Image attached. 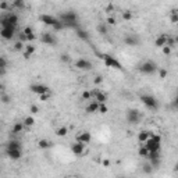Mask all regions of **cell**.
<instances>
[{"mask_svg":"<svg viewBox=\"0 0 178 178\" xmlns=\"http://www.w3.org/2000/svg\"><path fill=\"white\" fill-rule=\"evenodd\" d=\"M60 21H63V24L66 25V28H71V29H77L79 28V22H78V15L75 11L73 10H67V11L61 13L59 15Z\"/></svg>","mask_w":178,"mask_h":178,"instance_id":"obj_1","label":"cell"},{"mask_svg":"<svg viewBox=\"0 0 178 178\" xmlns=\"http://www.w3.org/2000/svg\"><path fill=\"white\" fill-rule=\"evenodd\" d=\"M64 28H66V25L63 24V21H60V18L57 20V22H56L55 25H53V29L55 31H63Z\"/></svg>","mask_w":178,"mask_h":178,"instance_id":"obj_32","label":"cell"},{"mask_svg":"<svg viewBox=\"0 0 178 178\" xmlns=\"http://www.w3.org/2000/svg\"><path fill=\"white\" fill-rule=\"evenodd\" d=\"M167 46H170L171 49L177 46V43H175V39L172 36H167Z\"/></svg>","mask_w":178,"mask_h":178,"instance_id":"obj_37","label":"cell"},{"mask_svg":"<svg viewBox=\"0 0 178 178\" xmlns=\"http://www.w3.org/2000/svg\"><path fill=\"white\" fill-rule=\"evenodd\" d=\"M29 112L31 113H32V114H36V113L38 112H39V107H38V106H31V107H29Z\"/></svg>","mask_w":178,"mask_h":178,"instance_id":"obj_46","label":"cell"},{"mask_svg":"<svg viewBox=\"0 0 178 178\" xmlns=\"http://www.w3.org/2000/svg\"><path fill=\"white\" fill-rule=\"evenodd\" d=\"M132 18H134V14L130 11V10H125V11L123 13V20H125V21H131Z\"/></svg>","mask_w":178,"mask_h":178,"instance_id":"obj_30","label":"cell"},{"mask_svg":"<svg viewBox=\"0 0 178 178\" xmlns=\"http://www.w3.org/2000/svg\"><path fill=\"white\" fill-rule=\"evenodd\" d=\"M99 57L103 60L106 67H109V68H113V70H118V71H124L123 68V64L112 55H99Z\"/></svg>","mask_w":178,"mask_h":178,"instance_id":"obj_2","label":"cell"},{"mask_svg":"<svg viewBox=\"0 0 178 178\" xmlns=\"http://www.w3.org/2000/svg\"><path fill=\"white\" fill-rule=\"evenodd\" d=\"M60 60L63 61V63H70V55H67V53L60 55Z\"/></svg>","mask_w":178,"mask_h":178,"instance_id":"obj_41","label":"cell"},{"mask_svg":"<svg viewBox=\"0 0 178 178\" xmlns=\"http://www.w3.org/2000/svg\"><path fill=\"white\" fill-rule=\"evenodd\" d=\"M125 118H127L128 124H131V125H136V124L141 123L142 114H141V112L136 110V109H128L127 113H125Z\"/></svg>","mask_w":178,"mask_h":178,"instance_id":"obj_5","label":"cell"},{"mask_svg":"<svg viewBox=\"0 0 178 178\" xmlns=\"http://www.w3.org/2000/svg\"><path fill=\"white\" fill-rule=\"evenodd\" d=\"M11 4H13V7H14V9H17V10L25 9V0H13Z\"/></svg>","mask_w":178,"mask_h":178,"instance_id":"obj_23","label":"cell"},{"mask_svg":"<svg viewBox=\"0 0 178 178\" xmlns=\"http://www.w3.org/2000/svg\"><path fill=\"white\" fill-rule=\"evenodd\" d=\"M59 18H56V17H53V15L50 14H42L40 15V21L43 22L45 25H50V27H53V25L57 22Z\"/></svg>","mask_w":178,"mask_h":178,"instance_id":"obj_14","label":"cell"},{"mask_svg":"<svg viewBox=\"0 0 178 178\" xmlns=\"http://www.w3.org/2000/svg\"><path fill=\"white\" fill-rule=\"evenodd\" d=\"M75 35H77V38H78V39L84 40V42H89V33H88L85 29H82L81 27L75 29Z\"/></svg>","mask_w":178,"mask_h":178,"instance_id":"obj_16","label":"cell"},{"mask_svg":"<svg viewBox=\"0 0 178 178\" xmlns=\"http://www.w3.org/2000/svg\"><path fill=\"white\" fill-rule=\"evenodd\" d=\"M141 102H142V104L145 106V107H148L149 110L159 109V100H157L153 95H149V93L141 95Z\"/></svg>","mask_w":178,"mask_h":178,"instance_id":"obj_3","label":"cell"},{"mask_svg":"<svg viewBox=\"0 0 178 178\" xmlns=\"http://www.w3.org/2000/svg\"><path fill=\"white\" fill-rule=\"evenodd\" d=\"M6 149H21V143L17 139H11V141L7 142Z\"/></svg>","mask_w":178,"mask_h":178,"instance_id":"obj_21","label":"cell"},{"mask_svg":"<svg viewBox=\"0 0 178 178\" xmlns=\"http://www.w3.org/2000/svg\"><path fill=\"white\" fill-rule=\"evenodd\" d=\"M22 32H25L27 35H29V33H33V31H32V28H31V27H25L24 29H22Z\"/></svg>","mask_w":178,"mask_h":178,"instance_id":"obj_47","label":"cell"},{"mask_svg":"<svg viewBox=\"0 0 178 178\" xmlns=\"http://www.w3.org/2000/svg\"><path fill=\"white\" fill-rule=\"evenodd\" d=\"M124 43L127 46H131V47H135V46H139L141 39H139V36L136 33H127L124 36Z\"/></svg>","mask_w":178,"mask_h":178,"instance_id":"obj_8","label":"cell"},{"mask_svg":"<svg viewBox=\"0 0 178 178\" xmlns=\"http://www.w3.org/2000/svg\"><path fill=\"white\" fill-rule=\"evenodd\" d=\"M38 146H39V149H49L51 146V142L47 141V139H40L38 142Z\"/></svg>","mask_w":178,"mask_h":178,"instance_id":"obj_27","label":"cell"},{"mask_svg":"<svg viewBox=\"0 0 178 178\" xmlns=\"http://www.w3.org/2000/svg\"><path fill=\"white\" fill-rule=\"evenodd\" d=\"M161 50H163V53L166 56H169V55H171V47H170V46H164V47H161Z\"/></svg>","mask_w":178,"mask_h":178,"instance_id":"obj_44","label":"cell"},{"mask_svg":"<svg viewBox=\"0 0 178 178\" xmlns=\"http://www.w3.org/2000/svg\"><path fill=\"white\" fill-rule=\"evenodd\" d=\"M0 61H2V74H4L6 73V68H7V61H6L4 57L0 59Z\"/></svg>","mask_w":178,"mask_h":178,"instance_id":"obj_39","label":"cell"},{"mask_svg":"<svg viewBox=\"0 0 178 178\" xmlns=\"http://www.w3.org/2000/svg\"><path fill=\"white\" fill-rule=\"evenodd\" d=\"M25 51H28L31 56H33V53L36 51V47L33 45H25Z\"/></svg>","mask_w":178,"mask_h":178,"instance_id":"obj_34","label":"cell"},{"mask_svg":"<svg viewBox=\"0 0 178 178\" xmlns=\"http://www.w3.org/2000/svg\"><path fill=\"white\" fill-rule=\"evenodd\" d=\"M174 106L178 107V91H177V95H175V99H174Z\"/></svg>","mask_w":178,"mask_h":178,"instance_id":"obj_52","label":"cell"},{"mask_svg":"<svg viewBox=\"0 0 178 178\" xmlns=\"http://www.w3.org/2000/svg\"><path fill=\"white\" fill-rule=\"evenodd\" d=\"M18 40H21V42H24V43H27L28 42V36H27V33L25 32H21L18 35Z\"/></svg>","mask_w":178,"mask_h":178,"instance_id":"obj_40","label":"cell"},{"mask_svg":"<svg viewBox=\"0 0 178 178\" xmlns=\"http://www.w3.org/2000/svg\"><path fill=\"white\" fill-rule=\"evenodd\" d=\"M40 40H42L45 45H49V46H55L56 43H57L56 36H53V33H50V32H43L42 36H40Z\"/></svg>","mask_w":178,"mask_h":178,"instance_id":"obj_12","label":"cell"},{"mask_svg":"<svg viewBox=\"0 0 178 178\" xmlns=\"http://www.w3.org/2000/svg\"><path fill=\"white\" fill-rule=\"evenodd\" d=\"M99 104H100V103L97 102V100L91 102L89 104H88V107H86V113H89V114H95V113H97V112H99Z\"/></svg>","mask_w":178,"mask_h":178,"instance_id":"obj_18","label":"cell"},{"mask_svg":"<svg viewBox=\"0 0 178 178\" xmlns=\"http://www.w3.org/2000/svg\"><path fill=\"white\" fill-rule=\"evenodd\" d=\"M22 56H24V59H25V60H29V59H31V55H29V53H28V51H22Z\"/></svg>","mask_w":178,"mask_h":178,"instance_id":"obj_48","label":"cell"},{"mask_svg":"<svg viewBox=\"0 0 178 178\" xmlns=\"http://www.w3.org/2000/svg\"><path fill=\"white\" fill-rule=\"evenodd\" d=\"M50 95H51V92H50V93H43V95H39V99L42 100V102H47V100L50 99Z\"/></svg>","mask_w":178,"mask_h":178,"instance_id":"obj_42","label":"cell"},{"mask_svg":"<svg viewBox=\"0 0 178 178\" xmlns=\"http://www.w3.org/2000/svg\"><path fill=\"white\" fill-rule=\"evenodd\" d=\"M24 128H25L24 123H15L14 125H13V128H11V134H14V135H18V134H22Z\"/></svg>","mask_w":178,"mask_h":178,"instance_id":"obj_19","label":"cell"},{"mask_svg":"<svg viewBox=\"0 0 178 178\" xmlns=\"http://www.w3.org/2000/svg\"><path fill=\"white\" fill-rule=\"evenodd\" d=\"M138 154L141 157H145V159L149 156V149L145 146V143H142L141 145V148H139V150H138Z\"/></svg>","mask_w":178,"mask_h":178,"instance_id":"obj_26","label":"cell"},{"mask_svg":"<svg viewBox=\"0 0 178 178\" xmlns=\"http://www.w3.org/2000/svg\"><path fill=\"white\" fill-rule=\"evenodd\" d=\"M86 150V143H82V142L75 141L74 143H71V152H73L75 156H82Z\"/></svg>","mask_w":178,"mask_h":178,"instance_id":"obj_10","label":"cell"},{"mask_svg":"<svg viewBox=\"0 0 178 178\" xmlns=\"http://www.w3.org/2000/svg\"><path fill=\"white\" fill-rule=\"evenodd\" d=\"M0 9H2V10H6L7 9V3H6V2H3V3L0 4Z\"/></svg>","mask_w":178,"mask_h":178,"instance_id":"obj_51","label":"cell"},{"mask_svg":"<svg viewBox=\"0 0 178 178\" xmlns=\"http://www.w3.org/2000/svg\"><path fill=\"white\" fill-rule=\"evenodd\" d=\"M113 10H114V6H113V4H109V6H107V9H106V11H107V13H112Z\"/></svg>","mask_w":178,"mask_h":178,"instance_id":"obj_50","label":"cell"},{"mask_svg":"<svg viewBox=\"0 0 178 178\" xmlns=\"http://www.w3.org/2000/svg\"><path fill=\"white\" fill-rule=\"evenodd\" d=\"M0 35H2L3 39L11 40L13 38H14V35H15V27H4V28H2Z\"/></svg>","mask_w":178,"mask_h":178,"instance_id":"obj_11","label":"cell"},{"mask_svg":"<svg viewBox=\"0 0 178 178\" xmlns=\"http://www.w3.org/2000/svg\"><path fill=\"white\" fill-rule=\"evenodd\" d=\"M14 49H15L17 51H24V50H25V45H24V42H21V40L15 42V43H14Z\"/></svg>","mask_w":178,"mask_h":178,"instance_id":"obj_31","label":"cell"},{"mask_svg":"<svg viewBox=\"0 0 178 178\" xmlns=\"http://www.w3.org/2000/svg\"><path fill=\"white\" fill-rule=\"evenodd\" d=\"M31 92L35 95H43V93H50V88L47 85H43V84H32L29 86Z\"/></svg>","mask_w":178,"mask_h":178,"instance_id":"obj_7","label":"cell"},{"mask_svg":"<svg viewBox=\"0 0 178 178\" xmlns=\"http://www.w3.org/2000/svg\"><path fill=\"white\" fill-rule=\"evenodd\" d=\"M92 96H93V93H92L91 91H84V92H82V99H84V100H91Z\"/></svg>","mask_w":178,"mask_h":178,"instance_id":"obj_36","label":"cell"},{"mask_svg":"<svg viewBox=\"0 0 178 178\" xmlns=\"http://www.w3.org/2000/svg\"><path fill=\"white\" fill-rule=\"evenodd\" d=\"M22 123H24V125L27 128H31V127H33V125H35V118H33L32 116H28V117L24 118V121H22Z\"/></svg>","mask_w":178,"mask_h":178,"instance_id":"obj_24","label":"cell"},{"mask_svg":"<svg viewBox=\"0 0 178 178\" xmlns=\"http://www.w3.org/2000/svg\"><path fill=\"white\" fill-rule=\"evenodd\" d=\"M150 138V132L149 131H141V132L138 134V141L139 143H145L148 139Z\"/></svg>","mask_w":178,"mask_h":178,"instance_id":"obj_20","label":"cell"},{"mask_svg":"<svg viewBox=\"0 0 178 178\" xmlns=\"http://www.w3.org/2000/svg\"><path fill=\"white\" fill-rule=\"evenodd\" d=\"M107 112H109V107L106 106V103H100L99 104V113L100 114H106Z\"/></svg>","mask_w":178,"mask_h":178,"instance_id":"obj_35","label":"cell"},{"mask_svg":"<svg viewBox=\"0 0 178 178\" xmlns=\"http://www.w3.org/2000/svg\"><path fill=\"white\" fill-rule=\"evenodd\" d=\"M96 31L100 33V35L106 36V35H107V25H106L104 22H100V24L96 27Z\"/></svg>","mask_w":178,"mask_h":178,"instance_id":"obj_25","label":"cell"},{"mask_svg":"<svg viewBox=\"0 0 178 178\" xmlns=\"http://www.w3.org/2000/svg\"><path fill=\"white\" fill-rule=\"evenodd\" d=\"M2 102H3L4 104H7V103L10 102V96H9V95H6V93L2 95Z\"/></svg>","mask_w":178,"mask_h":178,"instance_id":"obj_45","label":"cell"},{"mask_svg":"<svg viewBox=\"0 0 178 178\" xmlns=\"http://www.w3.org/2000/svg\"><path fill=\"white\" fill-rule=\"evenodd\" d=\"M67 134H68V128L67 127H60L56 130V135L60 136V138H63V136H66Z\"/></svg>","mask_w":178,"mask_h":178,"instance_id":"obj_29","label":"cell"},{"mask_svg":"<svg viewBox=\"0 0 178 178\" xmlns=\"http://www.w3.org/2000/svg\"><path fill=\"white\" fill-rule=\"evenodd\" d=\"M167 36L169 35H160V36H157L156 39H154V46L156 47H159V49H161V47H164V46L167 45Z\"/></svg>","mask_w":178,"mask_h":178,"instance_id":"obj_17","label":"cell"},{"mask_svg":"<svg viewBox=\"0 0 178 178\" xmlns=\"http://www.w3.org/2000/svg\"><path fill=\"white\" fill-rule=\"evenodd\" d=\"M143 172H145V174H152V172H153V167H152V164L150 163H148V164H145V166H143Z\"/></svg>","mask_w":178,"mask_h":178,"instance_id":"obj_33","label":"cell"},{"mask_svg":"<svg viewBox=\"0 0 178 178\" xmlns=\"http://www.w3.org/2000/svg\"><path fill=\"white\" fill-rule=\"evenodd\" d=\"M170 20H171L172 24H178V10L172 9L171 13H170Z\"/></svg>","mask_w":178,"mask_h":178,"instance_id":"obj_28","label":"cell"},{"mask_svg":"<svg viewBox=\"0 0 178 178\" xmlns=\"http://www.w3.org/2000/svg\"><path fill=\"white\" fill-rule=\"evenodd\" d=\"M102 82H103V78H102V77H96V78H95V84H96V85L102 84Z\"/></svg>","mask_w":178,"mask_h":178,"instance_id":"obj_49","label":"cell"},{"mask_svg":"<svg viewBox=\"0 0 178 178\" xmlns=\"http://www.w3.org/2000/svg\"><path fill=\"white\" fill-rule=\"evenodd\" d=\"M75 67L78 70H81V71H91L93 68V63L86 60V59H78L75 61Z\"/></svg>","mask_w":178,"mask_h":178,"instance_id":"obj_9","label":"cell"},{"mask_svg":"<svg viewBox=\"0 0 178 178\" xmlns=\"http://www.w3.org/2000/svg\"><path fill=\"white\" fill-rule=\"evenodd\" d=\"M77 141L78 142H82V143H89V142L92 141V135L91 132H88V131H84V132H79L78 135H77Z\"/></svg>","mask_w":178,"mask_h":178,"instance_id":"obj_15","label":"cell"},{"mask_svg":"<svg viewBox=\"0 0 178 178\" xmlns=\"http://www.w3.org/2000/svg\"><path fill=\"white\" fill-rule=\"evenodd\" d=\"M6 154L10 160H20L22 157L21 149H6Z\"/></svg>","mask_w":178,"mask_h":178,"instance_id":"obj_13","label":"cell"},{"mask_svg":"<svg viewBox=\"0 0 178 178\" xmlns=\"http://www.w3.org/2000/svg\"><path fill=\"white\" fill-rule=\"evenodd\" d=\"M0 24H2V28H4V27H15L17 28V25H18V15L14 14V13H9V14L4 15L3 18H2Z\"/></svg>","mask_w":178,"mask_h":178,"instance_id":"obj_6","label":"cell"},{"mask_svg":"<svg viewBox=\"0 0 178 178\" xmlns=\"http://www.w3.org/2000/svg\"><path fill=\"white\" fill-rule=\"evenodd\" d=\"M174 39H175V43H177V45H178V35H177V36L174 38Z\"/></svg>","mask_w":178,"mask_h":178,"instance_id":"obj_55","label":"cell"},{"mask_svg":"<svg viewBox=\"0 0 178 178\" xmlns=\"http://www.w3.org/2000/svg\"><path fill=\"white\" fill-rule=\"evenodd\" d=\"M159 75H160V78H161V79H164V78H167V75H169V71L164 70V68H160L159 70Z\"/></svg>","mask_w":178,"mask_h":178,"instance_id":"obj_38","label":"cell"},{"mask_svg":"<svg viewBox=\"0 0 178 178\" xmlns=\"http://www.w3.org/2000/svg\"><path fill=\"white\" fill-rule=\"evenodd\" d=\"M103 166H104V167H109L110 166V161H109V160H103Z\"/></svg>","mask_w":178,"mask_h":178,"instance_id":"obj_53","label":"cell"},{"mask_svg":"<svg viewBox=\"0 0 178 178\" xmlns=\"http://www.w3.org/2000/svg\"><path fill=\"white\" fill-rule=\"evenodd\" d=\"M174 171H175V172H178V161L174 164Z\"/></svg>","mask_w":178,"mask_h":178,"instance_id":"obj_54","label":"cell"},{"mask_svg":"<svg viewBox=\"0 0 178 178\" xmlns=\"http://www.w3.org/2000/svg\"><path fill=\"white\" fill-rule=\"evenodd\" d=\"M138 70H139V73L145 74V75H152V74H154L156 71H159L157 64L153 63V61H150V60H146V61H143V63H141L138 67Z\"/></svg>","mask_w":178,"mask_h":178,"instance_id":"obj_4","label":"cell"},{"mask_svg":"<svg viewBox=\"0 0 178 178\" xmlns=\"http://www.w3.org/2000/svg\"><path fill=\"white\" fill-rule=\"evenodd\" d=\"M95 96H96V100L99 103H106V102H107V95L103 93V92L96 91V92H95Z\"/></svg>","mask_w":178,"mask_h":178,"instance_id":"obj_22","label":"cell"},{"mask_svg":"<svg viewBox=\"0 0 178 178\" xmlns=\"http://www.w3.org/2000/svg\"><path fill=\"white\" fill-rule=\"evenodd\" d=\"M106 22H107L109 25H116V24H117V21H116L114 17H110V15L107 17V18H106Z\"/></svg>","mask_w":178,"mask_h":178,"instance_id":"obj_43","label":"cell"}]
</instances>
